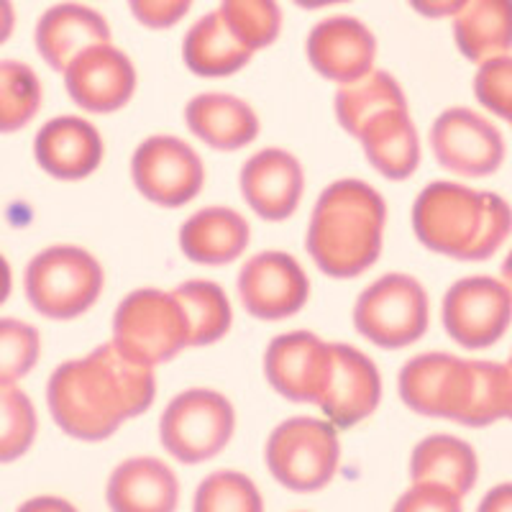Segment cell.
Listing matches in <instances>:
<instances>
[{
	"mask_svg": "<svg viewBox=\"0 0 512 512\" xmlns=\"http://www.w3.org/2000/svg\"><path fill=\"white\" fill-rule=\"evenodd\" d=\"M192 3L195 0H128V8L144 29L164 31L180 24L190 13Z\"/></svg>",
	"mask_w": 512,
	"mask_h": 512,
	"instance_id": "74e56055",
	"label": "cell"
},
{
	"mask_svg": "<svg viewBox=\"0 0 512 512\" xmlns=\"http://www.w3.org/2000/svg\"><path fill=\"white\" fill-rule=\"evenodd\" d=\"M479 510L484 512H512V482L497 484L487 492L482 502H479Z\"/></svg>",
	"mask_w": 512,
	"mask_h": 512,
	"instance_id": "ab89813d",
	"label": "cell"
},
{
	"mask_svg": "<svg viewBox=\"0 0 512 512\" xmlns=\"http://www.w3.org/2000/svg\"><path fill=\"white\" fill-rule=\"evenodd\" d=\"M264 459L277 484L297 495H313L333 482L341 466L338 428L308 415L285 420L269 436Z\"/></svg>",
	"mask_w": 512,
	"mask_h": 512,
	"instance_id": "277c9868",
	"label": "cell"
},
{
	"mask_svg": "<svg viewBox=\"0 0 512 512\" xmlns=\"http://www.w3.org/2000/svg\"><path fill=\"white\" fill-rule=\"evenodd\" d=\"M431 149L443 169L459 177H489L505 164L500 128L472 108H448L433 121Z\"/></svg>",
	"mask_w": 512,
	"mask_h": 512,
	"instance_id": "7c38bea8",
	"label": "cell"
},
{
	"mask_svg": "<svg viewBox=\"0 0 512 512\" xmlns=\"http://www.w3.org/2000/svg\"><path fill=\"white\" fill-rule=\"evenodd\" d=\"M172 292L185 310L192 349L216 344L231 331L233 308L221 285L210 280H190Z\"/></svg>",
	"mask_w": 512,
	"mask_h": 512,
	"instance_id": "f1b7e54d",
	"label": "cell"
},
{
	"mask_svg": "<svg viewBox=\"0 0 512 512\" xmlns=\"http://www.w3.org/2000/svg\"><path fill=\"white\" fill-rule=\"evenodd\" d=\"M507 369H510V377H512V356H510V361H507ZM510 420H512V413H510Z\"/></svg>",
	"mask_w": 512,
	"mask_h": 512,
	"instance_id": "bcb514c9",
	"label": "cell"
},
{
	"mask_svg": "<svg viewBox=\"0 0 512 512\" xmlns=\"http://www.w3.org/2000/svg\"><path fill=\"white\" fill-rule=\"evenodd\" d=\"M254 52L236 39L218 11L205 13L182 39L185 67L198 77H228L244 70Z\"/></svg>",
	"mask_w": 512,
	"mask_h": 512,
	"instance_id": "d4e9b609",
	"label": "cell"
},
{
	"mask_svg": "<svg viewBox=\"0 0 512 512\" xmlns=\"http://www.w3.org/2000/svg\"><path fill=\"white\" fill-rule=\"evenodd\" d=\"M131 180L149 203L182 208L203 192L205 167L200 154L177 136H149L131 157Z\"/></svg>",
	"mask_w": 512,
	"mask_h": 512,
	"instance_id": "9c48e42d",
	"label": "cell"
},
{
	"mask_svg": "<svg viewBox=\"0 0 512 512\" xmlns=\"http://www.w3.org/2000/svg\"><path fill=\"white\" fill-rule=\"evenodd\" d=\"M264 374L277 395L318 405L331 377V344L310 331L282 333L269 341Z\"/></svg>",
	"mask_w": 512,
	"mask_h": 512,
	"instance_id": "9a60e30c",
	"label": "cell"
},
{
	"mask_svg": "<svg viewBox=\"0 0 512 512\" xmlns=\"http://www.w3.org/2000/svg\"><path fill=\"white\" fill-rule=\"evenodd\" d=\"M251 226L239 210L208 205L195 210L180 228L182 254L203 267H226L249 249Z\"/></svg>",
	"mask_w": 512,
	"mask_h": 512,
	"instance_id": "44dd1931",
	"label": "cell"
},
{
	"mask_svg": "<svg viewBox=\"0 0 512 512\" xmlns=\"http://www.w3.org/2000/svg\"><path fill=\"white\" fill-rule=\"evenodd\" d=\"M397 390L413 413L461 423L472 395V361L441 351L418 354L402 367Z\"/></svg>",
	"mask_w": 512,
	"mask_h": 512,
	"instance_id": "8fae6325",
	"label": "cell"
},
{
	"mask_svg": "<svg viewBox=\"0 0 512 512\" xmlns=\"http://www.w3.org/2000/svg\"><path fill=\"white\" fill-rule=\"evenodd\" d=\"M474 95L489 113L512 123V54H500L479 64Z\"/></svg>",
	"mask_w": 512,
	"mask_h": 512,
	"instance_id": "d590c367",
	"label": "cell"
},
{
	"mask_svg": "<svg viewBox=\"0 0 512 512\" xmlns=\"http://www.w3.org/2000/svg\"><path fill=\"white\" fill-rule=\"evenodd\" d=\"M218 13L254 54L272 47L282 34V8L277 0H221Z\"/></svg>",
	"mask_w": 512,
	"mask_h": 512,
	"instance_id": "1f68e13d",
	"label": "cell"
},
{
	"mask_svg": "<svg viewBox=\"0 0 512 512\" xmlns=\"http://www.w3.org/2000/svg\"><path fill=\"white\" fill-rule=\"evenodd\" d=\"M105 154L103 136L80 116H59L44 123L34 141V157L54 180H85L100 167Z\"/></svg>",
	"mask_w": 512,
	"mask_h": 512,
	"instance_id": "d6986e66",
	"label": "cell"
},
{
	"mask_svg": "<svg viewBox=\"0 0 512 512\" xmlns=\"http://www.w3.org/2000/svg\"><path fill=\"white\" fill-rule=\"evenodd\" d=\"M300 8H308V11H318V8H331L341 6V3H349V0H295Z\"/></svg>",
	"mask_w": 512,
	"mask_h": 512,
	"instance_id": "7bdbcfd3",
	"label": "cell"
},
{
	"mask_svg": "<svg viewBox=\"0 0 512 512\" xmlns=\"http://www.w3.org/2000/svg\"><path fill=\"white\" fill-rule=\"evenodd\" d=\"M236 433V410L218 390L192 387L169 400L159 420V438L180 464H203L218 456Z\"/></svg>",
	"mask_w": 512,
	"mask_h": 512,
	"instance_id": "ba28073f",
	"label": "cell"
},
{
	"mask_svg": "<svg viewBox=\"0 0 512 512\" xmlns=\"http://www.w3.org/2000/svg\"><path fill=\"white\" fill-rule=\"evenodd\" d=\"M111 41V26L103 13L85 3H57L41 13L36 24V49L52 70L64 72L85 49Z\"/></svg>",
	"mask_w": 512,
	"mask_h": 512,
	"instance_id": "ffe728a7",
	"label": "cell"
},
{
	"mask_svg": "<svg viewBox=\"0 0 512 512\" xmlns=\"http://www.w3.org/2000/svg\"><path fill=\"white\" fill-rule=\"evenodd\" d=\"M454 41L469 62L512 52V0H466L454 16Z\"/></svg>",
	"mask_w": 512,
	"mask_h": 512,
	"instance_id": "4316f807",
	"label": "cell"
},
{
	"mask_svg": "<svg viewBox=\"0 0 512 512\" xmlns=\"http://www.w3.org/2000/svg\"><path fill=\"white\" fill-rule=\"evenodd\" d=\"M39 108V75L18 59H0V134L24 128L34 121Z\"/></svg>",
	"mask_w": 512,
	"mask_h": 512,
	"instance_id": "4dcf8cb0",
	"label": "cell"
},
{
	"mask_svg": "<svg viewBox=\"0 0 512 512\" xmlns=\"http://www.w3.org/2000/svg\"><path fill=\"white\" fill-rule=\"evenodd\" d=\"M192 507L198 512H262L264 500L246 474L223 469L200 482Z\"/></svg>",
	"mask_w": 512,
	"mask_h": 512,
	"instance_id": "836d02e7",
	"label": "cell"
},
{
	"mask_svg": "<svg viewBox=\"0 0 512 512\" xmlns=\"http://www.w3.org/2000/svg\"><path fill=\"white\" fill-rule=\"evenodd\" d=\"M502 282H505L507 292L512 295V249H510V254H507L505 264H502Z\"/></svg>",
	"mask_w": 512,
	"mask_h": 512,
	"instance_id": "f6af8a7d",
	"label": "cell"
},
{
	"mask_svg": "<svg viewBox=\"0 0 512 512\" xmlns=\"http://www.w3.org/2000/svg\"><path fill=\"white\" fill-rule=\"evenodd\" d=\"M241 195L262 221H287L303 203V164L287 149L269 146L246 159L241 167Z\"/></svg>",
	"mask_w": 512,
	"mask_h": 512,
	"instance_id": "ac0fdd59",
	"label": "cell"
},
{
	"mask_svg": "<svg viewBox=\"0 0 512 512\" xmlns=\"http://www.w3.org/2000/svg\"><path fill=\"white\" fill-rule=\"evenodd\" d=\"M431 323V300L423 282L390 272L356 297L354 328L369 344L397 351L418 344Z\"/></svg>",
	"mask_w": 512,
	"mask_h": 512,
	"instance_id": "5b68a950",
	"label": "cell"
},
{
	"mask_svg": "<svg viewBox=\"0 0 512 512\" xmlns=\"http://www.w3.org/2000/svg\"><path fill=\"white\" fill-rule=\"evenodd\" d=\"M405 105H408V98L402 93L400 82L390 72L372 70L359 80L338 85L333 111H336L338 126L356 136L374 116L390 108H405Z\"/></svg>",
	"mask_w": 512,
	"mask_h": 512,
	"instance_id": "83f0119b",
	"label": "cell"
},
{
	"mask_svg": "<svg viewBox=\"0 0 512 512\" xmlns=\"http://www.w3.org/2000/svg\"><path fill=\"white\" fill-rule=\"evenodd\" d=\"M29 510H39V507H57V510H70V502H62V500H31Z\"/></svg>",
	"mask_w": 512,
	"mask_h": 512,
	"instance_id": "ee69618b",
	"label": "cell"
},
{
	"mask_svg": "<svg viewBox=\"0 0 512 512\" xmlns=\"http://www.w3.org/2000/svg\"><path fill=\"white\" fill-rule=\"evenodd\" d=\"M241 308L259 320H287L310 300V280L303 264L285 251L251 256L239 272Z\"/></svg>",
	"mask_w": 512,
	"mask_h": 512,
	"instance_id": "4fadbf2b",
	"label": "cell"
},
{
	"mask_svg": "<svg viewBox=\"0 0 512 512\" xmlns=\"http://www.w3.org/2000/svg\"><path fill=\"white\" fill-rule=\"evenodd\" d=\"M305 52L320 77L346 85L374 70L377 39L359 18L328 16L310 29Z\"/></svg>",
	"mask_w": 512,
	"mask_h": 512,
	"instance_id": "e0dca14e",
	"label": "cell"
},
{
	"mask_svg": "<svg viewBox=\"0 0 512 512\" xmlns=\"http://www.w3.org/2000/svg\"><path fill=\"white\" fill-rule=\"evenodd\" d=\"M387 228V203L364 180H338L320 192L308 226V254L336 280H354L377 264Z\"/></svg>",
	"mask_w": 512,
	"mask_h": 512,
	"instance_id": "7a4b0ae2",
	"label": "cell"
},
{
	"mask_svg": "<svg viewBox=\"0 0 512 512\" xmlns=\"http://www.w3.org/2000/svg\"><path fill=\"white\" fill-rule=\"evenodd\" d=\"M382 402V377L364 351L349 344H331V377L318 408L336 428L367 420Z\"/></svg>",
	"mask_w": 512,
	"mask_h": 512,
	"instance_id": "2e32d148",
	"label": "cell"
},
{
	"mask_svg": "<svg viewBox=\"0 0 512 512\" xmlns=\"http://www.w3.org/2000/svg\"><path fill=\"white\" fill-rule=\"evenodd\" d=\"M16 31V8L11 0H0V44H6Z\"/></svg>",
	"mask_w": 512,
	"mask_h": 512,
	"instance_id": "60d3db41",
	"label": "cell"
},
{
	"mask_svg": "<svg viewBox=\"0 0 512 512\" xmlns=\"http://www.w3.org/2000/svg\"><path fill=\"white\" fill-rule=\"evenodd\" d=\"M479 477V459L472 443L448 433L428 436L413 448L410 482H436L466 497Z\"/></svg>",
	"mask_w": 512,
	"mask_h": 512,
	"instance_id": "484cf974",
	"label": "cell"
},
{
	"mask_svg": "<svg viewBox=\"0 0 512 512\" xmlns=\"http://www.w3.org/2000/svg\"><path fill=\"white\" fill-rule=\"evenodd\" d=\"M180 492L172 466L154 456L121 461L105 487L108 505L118 512H169L180 502Z\"/></svg>",
	"mask_w": 512,
	"mask_h": 512,
	"instance_id": "603a6c76",
	"label": "cell"
},
{
	"mask_svg": "<svg viewBox=\"0 0 512 512\" xmlns=\"http://www.w3.org/2000/svg\"><path fill=\"white\" fill-rule=\"evenodd\" d=\"M72 103L90 113H116L131 103L139 75L123 49L103 41L85 49L62 72Z\"/></svg>",
	"mask_w": 512,
	"mask_h": 512,
	"instance_id": "5bb4252c",
	"label": "cell"
},
{
	"mask_svg": "<svg viewBox=\"0 0 512 512\" xmlns=\"http://www.w3.org/2000/svg\"><path fill=\"white\" fill-rule=\"evenodd\" d=\"M356 139L369 164L387 180H408L420 167L423 149H420L418 128L410 118L408 105L374 116L356 134Z\"/></svg>",
	"mask_w": 512,
	"mask_h": 512,
	"instance_id": "cb8c5ba5",
	"label": "cell"
},
{
	"mask_svg": "<svg viewBox=\"0 0 512 512\" xmlns=\"http://www.w3.org/2000/svg\"><path fill=\"white\" fill-rule=\"evenodd\" d=\"M464 497L436 482H413L408 492L395 502L402 512H459Z\"/></svg>",
	"mask_w": 512,
	"mask_h": 512,
	"instance_id": "8d00e7d4",
	"label": "cell"
},
{
	"mask_svg": "<svg viewBox=\"0 0 512 512\" xmlns=\"http://www.w3.org/2000/svg\"><path fill=\"white\" fill-rule=\"evenodd\" d=\"M39 331L24 320L0 318V382H18L39 364Z\"/></svg>",
	"mask_w": 512,
	"mask_h": 512,
	"instance_id": "e575fe53",
	"label": "cell"
},
{
	"mask_svg": "<svg viewBox=\"0 0 512 512\" xmlns=\"http://www.w3.org/2000/svg\"><path fill=\"white\" fill-rule=\"evenodd\" d=\"M441 320L461 349H489L510 328L512 295L505 282L495 277H464L448 287Z\"/></svg>",
	"mask_w": 512,
	"mask_h": 512,
	"instance_id": "30bf717a",
	"label": "cell"
},
{
	"mask_svg": "<svg viewBox=\"0 0 512 512\" xmlns=\"http://www.w3.org/2000/svg\"><path fill=\"white\" fill-rule=\"evenodd\" d=\"M39 418L34 402L16 382H0V464L16 461L34 446Z\"/></svg>",
	"mask_w": 512,
	"mask_h": 512,
	"instance_id": "d6a6232c",
	"label": "cell"
},
{
	"mask_svg": "<svg viewBox=\"0 0 512 512\" xmlns=\"http://www.w3.org/2000/svg\"><path fill=\"white\" fill-rule=\"evenodd\" d=\"M113 344L157 369L190 346L187 318L175 292L144 287L121 300L113 315Z\"/></svg>",
	"mask_w": 512,
	"mask_h": 512,
	"instance_id": "8992f818",
	"label": "cell"
},
{
	"mask_svg": "<svg viewBox=\"0 0 512 512\" xmlns=\"http://www.w3.org/2000/svg\"><path fill=\"white\" fill-rule=\"evenodd\" d=\"M11 290H13V274H11V267H8L6 256L0 254V305L6 303L8 297H11Z\"/></svg>",
	"mask_w": 512,
	"mask_h": 512,
	"instance_id": "b9f144b4",
	"label": "cell"
},
{
	"mask_svg": "<svg viewBox=\"0 0 512 512\" xmlns=\"http://www.w3.org/2000/svg\"><path fill=\"white\" fill-rule=\"evenodd\" d=\"M157 397V369L113 341L59 364L47 384L54 423L80 441H105L128 418L144 415Z\"/></svg>",
	"mask_w": 512,
	"mask_h": 512,
	"instance_id": "6da1fadb",
	"label": "cell"
},
{
	"mask_svg": "<svg viewBox=\"0 0 512 512\" xmlns=\"http://www.w3.org/2000/svg\"><path fill=\"white\" fill-rule=\"evenodd\" d=\"M185 123L195 139L216 152H239L262 131L254 108L228 93L195 95L185 108Z\"/></svg>",
	"mask_w": 512,
	"mask_h": 512,
	"instance_id": "7402d4cb",
	"label": "cell"
},
{
	"mask_svg": "<svg viewBox=\"0 0 512 512\" xmlns=\"http://www.w3.org/2000/svg\"><path fill=\"white\" fill-rule=\"evenodd\" d=\"M487 218V192L461 182H431L415 198L413 231L425 249L472 262Z\"/></svg>",
	"mask_w": 512,
	"mask_h": 512,
	"instance_id": "52a82bcc",
	"label": "cell"
},
{
	"mask_svg": "<svg viewBox=\"0 0 512 512\" xmlns=\"http://www.w3.org/2000/svg\"><path fill=\"white\" fill-rule=\"evenodd\" d=\"M512 413V377L507 364L472 361V395L461 425L484 428Z\"/></svg>",
	"mask_w": 512,
	"mask_h": 512,
	"instance_id": "f546056e",
	"label": "cell"
},
{
	"mask_svg": "<svg viewBox=\"0 0 512 512\" xmlns=\"http://www.w3.org/2000/svg\"><path fill=\"white\" fill-rule=\"evenodd\" d=\"M24 287L36 313L52 320H72L98 303L105 287V272L88 249L59 244L39 251L31 259Z\"/></svg>",
	"mask_w": 512,
	"mask_h": 512,
	"instance_id": "3957f363",
	"label": "cell"
},
{
	"mask_svg": "<svg viewBox=\"0 0 512 512\" xmlns=\"http://www.w3.org/2000/svg\"><path fill=\"white\" fill-rule=\"evenodd\" d=\"M410 8L425 18H454L466 0H408Z\"/></svg>",
	"mask_w": 512,
	"mask_h": 512,
	"instance_id": "f35d334b",
	"label": "cell"
}]
</instances>
